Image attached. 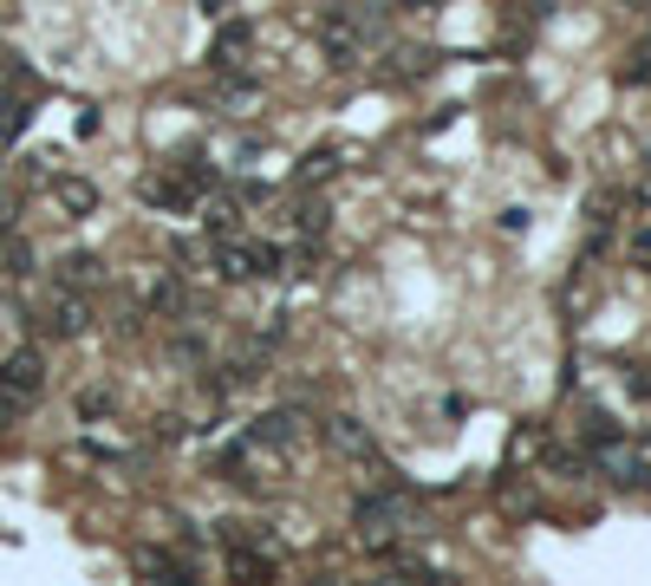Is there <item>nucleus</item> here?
Returning <instances> with one entry per match:
<instances>
[{
  "mask_svg": "<svg viewBox=\"0 0 651 586\" xmlns=\"http://www.w3.org/2000/svg\"><path fill=\"white\" fill-rule=\"evenodd\" d=\"M352 522H359V541L372 554H391V541L411 528V502L404 496H359L352 502Z\"/></svg>",
  "mask_w": 651,
  "mask_h": 586,
  "instance_id": "nucleus-1",
  "label": "nucleus"
},
{
  "mask_svg": "<svg viewBox=\"0 0 651 586\" xmlns=\"http://www.w3.org/2000/svg\"><path fill=\"white\" fill-rule=\"evenodd\" d=\"M593 463L619 489H651V444H626L619 431H606V437H593Z\"/></svg>",
  "mask_w": 651,
  "mask_h": 586,
  "instance_id": "nucleus-2",
  "label": "nucleus"
},
{
  "mask_svg": "<svg viewBox=\"0 0 651 586\" xmlns=\"http://www.w3.org/2000/svg\"><path fill=\"white\" fill-rule=\"evenodd\" d=\"M215 261H222V274H228V280H261V274H280V248H267V241L254 248V241H228V235H222V254H215Z\"/></svg>",
  "mask_w": 651,
  "mask_h": 586,
  "instance_id": "nucleus-3",
  "label": "nucleus"
},
{
  "mask_svg": "<svg viewBox=\"0 0 651 586\" xmlns=\"http://www.w3.org/2000/svg\"><path fill=\"white\" fill-rule=\"evenodd\" d=\"M39 326L52 333V339H85L91 333V307H85V294H52L46 307H39Z\"/></svg>",
  "mask_w": 651,
  "mask_h": 586,
  "instance_id": "nucleus-4",
  "label": "nucleus"
},
{
  "mask_svg": "<svg viewBox=\"0 0 651 586\" xmlns=\"http://www.w3.org/2000/svg\"><path fill=\"white\" fill-rule=\"evenodd\" d=\"M300 431H306V417H300V411H267V417H254V424H248V437H254L261 450H293V444H300Z\"/></svg>",
  "mask_w": 651,
  "mask_h": 586,
  "instance_id": "nucleus-5",
  "label": "nucleus"
},
{
  "mask_svg": "<svg viewBox=\"0 0 651 586\" xmlns=\"http://www.w3.org/2000/svg\"><path fill=\"white\" fill-rule=\"evenodd\" d=\"M137 196H143L150 209H170V215H189V209H196V196H189V183H183V176H143V183H137Z\"/></svg>",
  "mask_w": 651,
  "mask_h": 586,
  "instance_id": "nucleus-6",
  "label": "nucleus"
},
{
  "mask_svg": "<svg viewBox=\"0 0 651 586\" xmlns=\"http://www.w3.org/2000/svg\"><path fill=\"white\" fill-rule=\"evenodd\" d=\"M326 444H333L339 457H359V463L372 457V431H365L359 417H326Z\"/></svg>",
  "mask_w": 651,
  "mask_h": 586,
  "instance_id": "nucleus-7",
  "label": "nucleus"
},
{
  "mask_svg": "<svg viewBox=\"0 0 651 586\" xmlns=\"http://www.w3.org/2000/svg\"><path fill=\"white\" fill-rule=\"evenodd\" d=\"M52 202H59L65 215H91V209H98V189H91L85 176H52Z\"/></svg>",
  "mask_w": 651,
  "mask_h": 586,
  "instance_id": "nucleus-8",
  "label": "nucleus"
},
{
  "mask_svg": "<svg viewBox=\"0 0 651 586\" xmlns=\"http://www.w3.org/2000/svg\"><path fill=\"white\" fill-rule=\"evenodd\" d=\"M0 378H7L13 391H26V398H39V385H46V365H39V352H13V359L0 365Z\"/></svg>",
  "mask_w": 651,
  "mask_h": 586,
  "instance_id": "nucleus-9",
  "label": "nucleus"
},
{
  "mask_svg": "<svg viewBox=\"0 0 651 586\" xmlns=\"http://www.w3.org/2000/svg\"><path fill=\"white\" fill-rule=\"evenodd\" d=\"M320 39H326V59H333V65H359V52H365V39H359L352 26H339V20H326Z\"/></svg>",
  "mask_w": 651,
  "mask_h": 586,
  "instance_id": "nucleus-10",
  "label": "nucleus"
},
{
  "mask_svg": "<svg viewBox=\"0 0 651 586\" xmlns=\"http://www.w3.org/2000/svg\"><path fill=\"white\" fill-rule=\"evenodd\" d=\"M137 574H157V581H170V586H189L196 574L176 561V554H163V548H137Z\"/></svg>",
  "mask_w": 651,
  "mask_h": 586,
  "instance_id": "nucleus-11",
  "label": "nucleus"
},
{
  "mask_svg": "<svg viewBox=\"0 0 651 586\" xmlns=\"http://www.w3.org/2000/svg\"><path fill=\"white\" fill-rule=\"evenodd\" d=\"M59 280H65L72 294H85V287L104 280V261H98V254H65V261H59Z\"/></svg>",
  "mask_w": 651,
  "mask_h": 586,
  "instance_id": "nucleus-12",
  "label": "nucleus"
},
{
  "mask_svg": "<svg viewBox=\"0 0 651 586\" xmlns=\"http://www.w3.org/2000/svg\"><path fill=\"white\" fill-rule=\"evenodd\" d=\"M248 39H254V33H248L241 20H228V26L215 33V52H209V59H215V72H228V65H235V59L248 52Z\"/></svg>",
  "mask_w": 651,
  "mask_h": 586,
  "instance_id": "nucleus-13",
  "label": "nucleus"
},
{
  "mask_svg": "<svg viewBox=\"0 0 651 586\" xmlns=\"http://www.w3.org/2000/svg\"><path fill=\"white\" fill-rule=\"evenodd\" d=\"M0 261H7V274H33V248L13 228H0Z\"/></svg>",
  "mask_w": 651,
  "mask_h": 586,
  "instance_id": "nucleus-14",
  "label": "nucleus"
},
{
  "mask_svg": "<svg viewBox=\"0 0 651 586\" xmlns=\"http://www.w3.org/2000/svg\"><path fill=\"white\" fill-rule=\"evenodd\" d=\"M26 117H33V111H26L20 98H7V104H0V150H13V137L26 130Z\"/></svg>",
  "mask_w": 651,
  "mask_h": 586,
  "instance_id": "nucleus-15",
  "label": "nucleus"
},
{
  "mask_svg": "<svg viewBox=\"0 0 651 586\" xmlns=\"http://www.w3.org/2000/svg\"><path fill=\"white\" fill-rule=\"evenodd\" d=\"M183 183H189V189H215V183H222V170H215L209 157H183Z\"/></svg>",
  "mask_w": 651,
  "mask_h": 586,
  "instance_id": "nucleus-16",
  "label": "nucleus"
},
{
  "mask_svg": "<svg viewBox=\"0 0 651 586\" xmlns=\"http://www.w3.org/2000/svg\"><path fill=\"white\" fill-rule=\"evenodd\" d=\"M26 404H33V398H26V391H13V385L0 378V431H7V424H20V417H26Z\"/></svg>",
  "mask_w": 651,
  "mask_h": 586,
  "instance_id": "nucleus-17",
  "label": "nucleus"
},
{
  "mask_svg": "<svg viewBox=\"0 0 651 586\" xmlns=\"http://www.w3.org/2000/svg\"><path fill=\"white\" fill-rule=\"evenodd\" d=\"M150 307H157V313H183V287H176V280H157V287H150Z\"/></svg>",
  "mask_w": 651,
  "mask_h": 586,
  "instance_id": "nucleus-18",
  "label": "nucleus"
},
{
  "mask_svg": "<svg viewBox=\"0 0 651 586\" xmlns=\"http://www.w3.org/2000/svg\"><path fill=\"white\" fill-rule=\"evenodd\" d=\"M619 78H626V85H651V39L633 52V65H619Z\"/></svg>",
  "mask_w": 651,
  "mask_h": 586,
  "instance_id": "nucleus-19",
  "label": "nucleus"
},
{
  "mask_svg": "<svg viewBox=\"0 0 651 586\" xmlns=\"http://www.w3.org/2000/svg\"><path fill=\"white\" fill-rule=\"evenodd\" d=\"M333 163H339L333 150H320V157H306V163H300V183H326V176H333Z\"/></svg>",
  "mask_w": 651,
  "mask_h": 586,
  "instance_id": "nucleus-20",
  "label": "nucleus"
},
{
  "mask_svg": "<svg viewBox=\"0 0 651 586\" xmlns=\"http://www.w3.org/2000/svg\"><path fill=\"white\" fill-rule=\"evenodd\" d=\"M202 222H209V235H215V241H222V235H235V209H228V202H209V215H202Z\"/></svg>",
  "mask_w": 651,
  "mask_h": 586,
  "instance_id": "nucleus-21",
  "label": "nucleus"
},
{
  "mask_svg": "<svg viewBox=\"0 0 651 586\" xmlns=\"http://www.w3.org/2000/svg\"><path fill=\"white\" fill-rule=\"evenodd\" d=\"M228 568H235V574H241V581H248V574H261V581H267V574H274V568H267V561H261V554H248V548H235V554H228Z\"/></svg>",
  "mask_w": 651,
  "mask_h": 586,
  "instance_id": "nucleus-22",
  "label": "nucleus"
},
{
  "mask_svg": "<svg viewBox=\"0 0 651 586\" xmlns=\"http://www.w3.org/2000/svg\"><path fill=\"white\" fill-rule=\"evenodd\" d=\"M111 404H117L111 391H85V398H78V411H85V417H111Z\"/></svg>",
  "mask_w": 651,
  "mask_h": 586,
  "instance_id": "nucleus-23",
  "label": "nucleus"
},
{
  "mask_svg": "<svg viewBox=\"0 0 651 586\" xmlns=\"http://www.w3.org/2000/svg\"><path fill=\"white\" fill-rule=\"evenodd\" d=\"M300 228L320 235V228H326V202H306V209H300Z\"/></svg>",
  "mask_w": 651,
  "mask_h": 586,
  "instance_id": "nucleus-24",
  "label": "nucleus"
},
{
  "mask_svg": "<svg viewBox=\"0 0 651 586\" xmlns=\"http://www.w3.org/2000/svg\"><path fill=\"white\" fill-rule=\"evenodd\" d=\"M633 254H639V261H651V222L639 228V235H633Z\"/></svg>",
  "mask_w": 651,
  "mask_h": 586,
  "instance_id": "nucleus-25",
  "label": "nucleus"
},
{
  "mask_svg": "<svg viewBox=\"0 0 651 586\" xmlns=\"http://www.w3.org/2000/svg\"><path fill=\"white\" fill-rule=\"evenodd\" d=\"M633 385H639V391L651 398V365H639V378H633Z\"/></svg>",
  "mask_w": 651,
  "mask_h": 586,
  "instance_id": "nucleus-26",
  "label": "nucleus"
},
{
  "mask_svg": "<svg viewBox=\"0 0 651 586\" xmlns=\"http://www.w3.org/2000/svg\"><path fill=\"white\" fill-rule=\"evenodd\" d=\"M196 7H202V13H228V0H196Z\"/></svg>",
  "mask_w": 651,
  "mask_h": 586,
  "instance_id": "nucleus-27",
  "label": "nucleus"
},
{
  "mask_svg": "<svg viewBox=\"0 0 651 586\" xmlns=\"http://www.w3.org/2000/svg\"><path fill=\"white\" fill-rule=\"evenodd\" d=\"M639 7H651V0H639Z\"/></svg>",
  "mask_w": 651,
  "mask_h": 586,
  "instance_id": "nucleus-28",
  "label": "nucleus"
},
{
  "mask_svg": "<svg viewBox=\"0 0 651 586\" xmlns=\"http://www.w3.org/2000/svg\"><path fill=\"white\" fill-rule=\"evenodd\" d=\"M411 7H417V0H411Z\"/></svg>",
  "mask_w": 651,
  "mask_h": 586,
  "instance_id": "nucleus-29",
  "label": "nucleus"
}]
</instances>
